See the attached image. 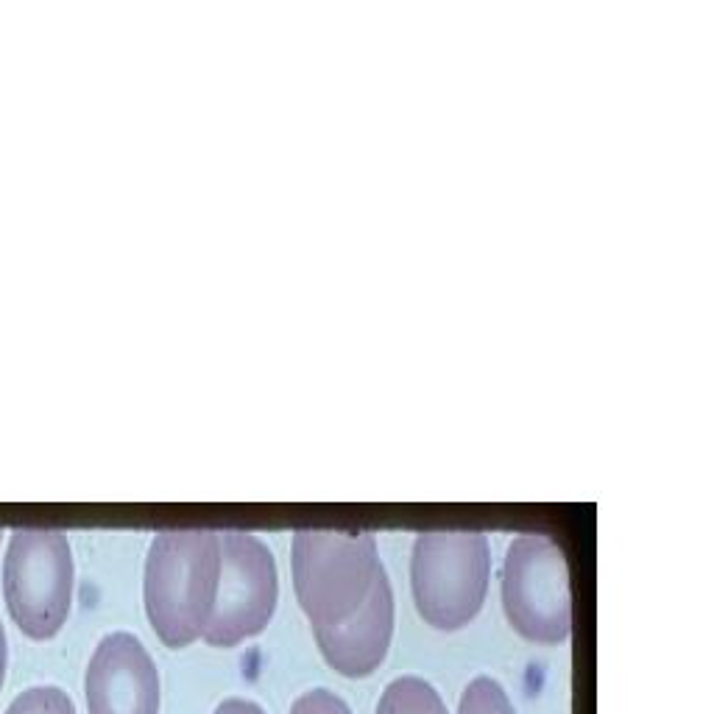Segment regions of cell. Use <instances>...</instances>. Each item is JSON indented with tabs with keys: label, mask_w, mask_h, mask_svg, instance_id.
<instances>
[{
	"label": "cell",
	"mask_w": 714,
	"mask_h": 714,
	"mask_svg": "<svg viewBox=\"0 0 714 714\" xmlns=\"http://www.w3.org/2000/svg\"><path fill=\"white\" fill-rule=\"evenodd\" d=\"M6 664H9V642H6L3 622H0V689H3V678H6Z\"/></svg>",
	"instance_id": "14"
},
{
	"label": "cell",
	"mask_w": 714,
	"mask_h": 714,
	"mask_svg": "<svg viewBox=\"0 0 714 714\" xmlns=\"http://www.w3.org/2000/svg\"><path fill=\"white\" fill-rule=\"evenodd\" d=\"M458 714H516L505 689L494 681L480 675L469 687L463 689Z\"/></svg>",
	"instance_id": "10"
},
{
	"label": "cell",
	"mask_w": 714,
	"mask_h": 714,
	"mask_svg": "<svg viewBox=\"0 0 714 714\" xmlns=\"http://www.w3.org/2000/svg\"><path fill=\"white\" fill-rule=\"evenodd\" d=\"M324 659L346 678L371 675L383 664L394 636V592L388 575H380L369 600L360 606L355 617H349L335 628L313 631Z\"/></svg>",
	"instance_id": "8"
},
{
	"label": "cell",
	"mask_w": 714,
	"mask_h": 714,
	"mask_svg": "<svg viewBox=\"0 0 714 714\" xmlns=\"http://www.w3.org/2000/svg\"><path fill=\"white\" fill-rule=\"evenodd\" d=\"M383 572L371 533L296 530L293 536V586L313 631L355 617Z\"/></svg>",
	"instance_id": "2"
},
{
	"label": "cell",
	"mask_w": 714,
	"mask_h": 714,
	"mask_svg": "<svg viewBox=\"0 0 714 714\" xmlns=\"http://www.w3.org/2000/svg\"><path fill=\"white\" fill-rule=\"evenodd\" d=\"M291 714H352L344 698H338L330 689H313L296 698L291 706Z\"/></svg>",
	"instance_id": "12"
},
{
	"label": "cell",
	"mask_w": 714,
	"mask_h": 714,
	"mask_svg": "<svg viewBox=\"0 0 714 714\" xmlns=\"http://www.w3.org/2000/svg\"><path fill=\"white\" fill-rule=\"evenodd\" d=\"M215 714H265L257 703L246 701V698H229V701H224L218 709H215Z\"/></svg>",
	"instance_id": "13"
},
{
	"label": "cell",
	"mask_w": 714,
	"mask_h": 714,
	"mask_svg": "<svg viewBox=\"0 0 714 714\" xmlns=\"http://www.w3.org/2000/svg\"><path fill=\"white\" fill-rule=\"evenodd\" d=\"M3 714H76V706L65 689L31 687L20 692Z\"/></svg>",
	"instance_id": "11"
},
{
	"label": "cell",
	"mask_w": 714,
	"mask_h": 714,
	"mask_svg": "<svg viewBox=\"0 0 714 714\" xmlns=\"http://www.w3.org/2000/svg\"><path fill=\"white\" fill-rule=\"evenodd\" d=\"M90 714H159V673L143 642L115 631L104 636L84 678Z\"/></svg>",
	"instance_id": "7"
},
{
	"label": "cell",
	"mask_w": 714,
	"mask_h": 714,
	"mask_svg": "<svg viewBox=\"0 0 714 714\" xmlns=\"http://www.w3.org/2000/svg\"><path fill=\"white\" fill-rule=\"evenodd\" d=\"M0 539H3V530H0Z\"/></svg>",
	"instance_id": "15"
},
{
	"label": "cell",
	"mask_w": 714,
	"mask_h": 714,
	"mask_svg": "<svg viewBox=\"0 0 714 714\" xmlns=\"http://www.w3.org/2000/svg\"><path fill=\"white\" fill-rule=\"evenodd\" d=\"M221 569L204 639L215 648H235L257 636L274 617L279 597L277 564L260 539L240 530L218 533Z\"/></svg>",
	"instance_id": "6"
},
{
	"label": "cell",
	"mask_w": 714,
	"mask_h": 714,
	"mask_svg": "<svg viewBox=\"0 0 714 714\" xmlns=\"http://www.w3.org/2000/svg\"><path fill=\"white\" fill-rule=\"evenodd\" d=\"M3 600L28 639L45 642L62 631L73 603V556L62 530H14L3 561Z\"/></svg>",
	"instance_id": "3"
},
{
	"label": "cell",
	"mask_w": 714,
	"mask_h": 714,
	"mask_svg": "<svg viewBox=\"0 0 714 714\" xmlns=\"http://www.w3.org/2000/svg\"><path fill=\"white\" fill-rule=\"evenodd\" d=\"M221 569L218 530H162L146 561V611L168 648H185L204 634Z\"/></svg>",
	"instance_id": "1"
},
{
	"label": "cell",
	"mask_w": 714,
	"mask_h": 714,
	"mask_svg": "<svg viewBox=\"0 0 714 714\" xmlns=\"http://www.w3.org/2000/svg\"><path fill=\"white\" fill-rule=\"evenodd\" d=\"M489 539L483 533H422L413 544L410 581L416 609L438 631H458L486 600Z\"/></svg>",
	"instance_id": "4"
},
{
	"label": "cell",
	"mask_w": 714,
	"mask_h": 714,
	"mask_svg": "<svg viewBox=\"0 0 714 714\" xmlns=\"http://www.w3.org/2000/svg\"><path fill=\"white\" fill-rule=\"evenodd\" d=\"M503 603L511 625L530 642L558 645L567 639L572 625L567 561L550 536L522 533L511 542L503 569Z\"/></svg>",
	"instance_id": "5"
},
{
	"label": "cell",
	"mask_w": 714,
	"mask_h": 714,
	"mask_svg": "<svg viewBox=\"0 0 714 714\" xmlns=\"http://www.w3.org/2000/svg\"><path fill=\"white\" fill-rule=\"evenodd\" d=\"M377 714H450L436 689L424 678L402 675L385 687Z\"/></svg>",
	"instance_id": "9"
}]
</instances>
